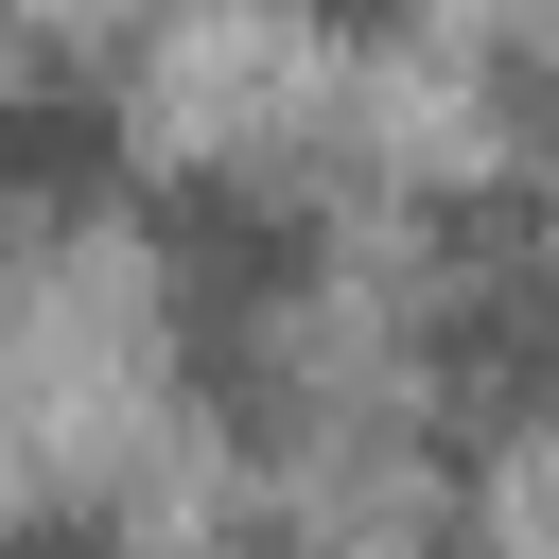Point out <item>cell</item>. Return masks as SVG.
Instances as JSON below:
<instances>
[{
  "mask_svg": "<svg viewBox=\"0 0 559 559\" xmlns=\"http://www.w3.org/2000/svg\"><path fill=\"white\" fill-rule=\"evenodd\" d=\"M0 175L17 192H122V140H105V105H0Z\"/></svg>",
  "mask_w": 559,
  "mask_h": 559,
  "instance_id": "6da1fadb",
  "label": "cell"
}]
</instances>
